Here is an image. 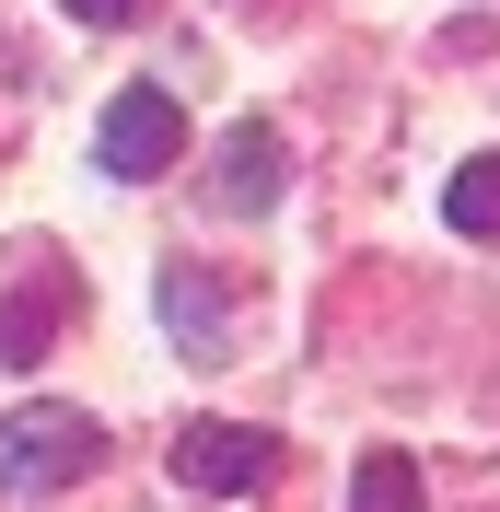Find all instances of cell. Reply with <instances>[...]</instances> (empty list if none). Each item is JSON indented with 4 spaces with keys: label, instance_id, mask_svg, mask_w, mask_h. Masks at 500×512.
<instances>
[{
    "label": "cell",
    "instance_id": "1",
    "mask_svg": "<svg viewBox=\"0 0 500 512\" xmlns=\"http://www.w3.org/2000/svg\"><path fill=\"white\" fill-rule=\"evenodd\" d=\"M82 478H105V419L94 408L35 396V408L0 419V489H82Z\"/></svg>",
    "mask_w": 500,
    "mask_h": 512
},
{
    "label": "cell",
    "instance_id": "2",
    "mask_svg": "<svg viewBox=\"0 0 500 512\" xmlns=\"http://www.w3.org/2000/svg\"><path fill=\"white\" fill-rule=\"evenodd\" d=\"M94 152H105V175H117V187H152V175H175V163H187V105L163 94V82H128V94L105 105Z\"/></svg>",
    "mask_w": 500,
    "mask_h": 512
},
{
    "label": "cell",
    "instance_id": "3",
    "mask_svg": "<svg viewBox=\"0 0 500 512\" xmlns=\"http://www.w3.org/2000/svg\"><path fill=\"white\" fill-rule=\"evenodd\" d=\"M175 478L233 501V489H268L280 478V431H256V419H187L175 431Z\"/></svg>",
    "mask_w": 500,
    "mask_h": 512
},
{
    "label": "cell",
    "instance_id": "4",
    "mask_svg": "<svg viewBox=\"0 0 500 512\" xmlns=\"http://www.w3.org/2000/svg\"><path fill=\"white\" fill-rule=\"evenodd\" d=\"M70 303H82V291H70L59 256H24V268L0 280V361H47L59 326H70Z\"/></svg>",
    "mask_w": 500,
    "mask_h": 512
},
{
    "label": "cell",
    "instance_id": "5",
    "mask_svg": "<svg viewBox=\"0 0 500 512\" xmlns=\"http://www.w3.org/2000/svg\"><path fill=\"white\" fill-rule=\"evenodd\" d=\"M210 198L233 210V222H268V210L291 198V152H280V128H268V117L221 128V175H210Z\"/></svg>",
    "mask_w": 500,
    "mask_h": 512
},
{
    "label": "cell",
    "instance_id": "6",
    "mask_svg": "<svg viewBox=\"0 0 500 512\" xmlns=\"http://www.w3.org/2000/svg\"><path fill=\"white\" fill-rule=\"evenodd\" d=\"M163 338H175L187 361H233L245 315H233V303H221V291L198 280V268H163Z\"/></svg>",
    "mask_w": 500,
    "mask_h": 512
},
{
    "label": "cell",
    "instance_id": "7",
    "mask_svg": "<svg viewBox=\"0 0 500 512\" xmlns=\"http://www.w3.org/2000/svg\"><path fill=\"white\" fill-rule=\"evenodd\" d=\"M442 222L466 233V245H500V152H477L454 187H442Z\"/></svg>",
    "mask_w": 500,
    "mask_h": 512
},
{
    "label": "cell",
    "instance_id": "8",
    "mask_svg": "<svg viewBox=\"0 0 500 512\" xmlns=\"http://www.w3.org/2000/svg\"><path fill=\"white\" fill-rule=\"evenodd\" d=\"M349 512H419V466H407V454H361Z\"/></svg>",
    "mask_w": 500,
    "mask_h": 512
},
{
    "label": "cell",
    "instance_id": "9",
    "mask_svg": "<svg viewBox=\"0 0 500 512\" xmlns=\"http://www.w3.org/2000/svg\"><path fill=\"white\" fill-rule=\"evenodd\" d=\"M70 24H140V12H152V0H59Z\"/></svg>",
    "mask_w": 500,
    "mask_h": 512
}]
</instances>
